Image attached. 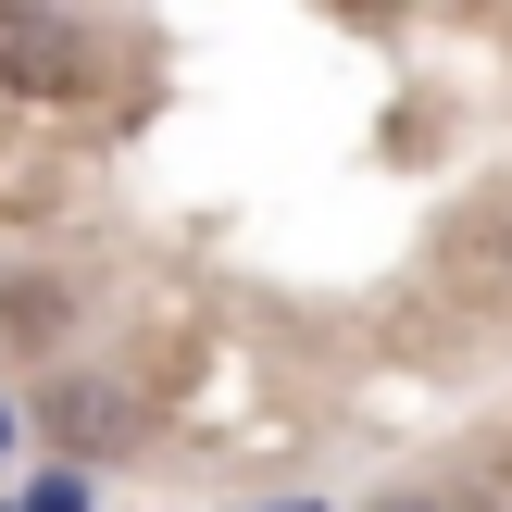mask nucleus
I'll list each match as a JSON object with an SVG mask.
<instances>
[{
	"instance_id": "2",
	"label": "nucleus",
	"mask_w": 512,
	"mask_h": 512,
	"mask_svg": "<svg viewBox=\"0 0 512 512\" xmlns=\"http://www.w3.org/2000/svg\"><path fill=\"white\" fill-rule=\"evenodd\" d=\"M113 425H125V400H100V388L63 400V438H113Z\"/></svg>"
},
{
	"instance_id": "1",
	"label": "nucleus",
	"mask_w": 512,
	"mask_h": 512,
	"mask_svg": "<svg viewBox=\"0 0 512 512\" xmlns=\"http://www.w3.org/2000/svg\"><path fill=\"white\" fill-rule=\"evenodd\" d=\"M75 75H88V25L0 0V88H75Z\"/></svg>"
},
{
	"instance_id": "3",
	"label": "nucleus",
	"mask_w": 512,
	"mask_h": 512,
	"mask_svg": "<svg viewBox=\"0 0 512 512\" xmlns=\"http://www.w3.org/2000/svg\"><path fill=\"white\" fill-rule=\"evenodd\" d=\"M400 512H425V500H400Z\"/></svg>"
}]
</instances>
